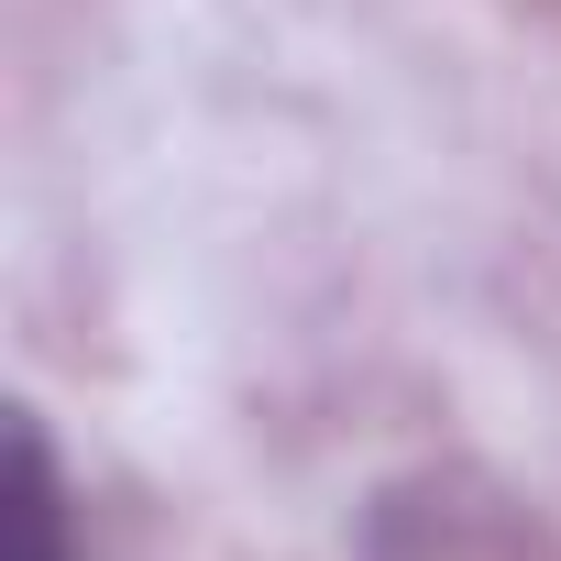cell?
Returning <instances> with one entry per match:
<instances>
[{
  "label": "cell",
  "mask_w": 561,
  "mask_h": 561,
  "mask_svg": "<svg viewBox=\"0 0 561 561\" xmlns=\"http://www.w3.org/2000/svg\"><path fill=\"white\" fill-rule=\"evenodd\" d=\"M12 561H78L67 550V484H56V451L34 419L12 430Z\"/></svg>",
  "instance_id": "6da1fadb"
}]
</instances>
